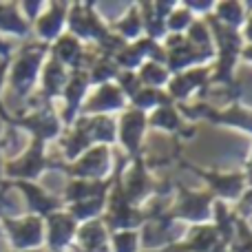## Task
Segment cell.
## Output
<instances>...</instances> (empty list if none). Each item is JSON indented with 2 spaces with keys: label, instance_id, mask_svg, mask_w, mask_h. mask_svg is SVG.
<instances>
[{
  "label": "cell",
  "instance_id": "obj_14",
  "mask_svg": "<svg viewBox=\"0 0 252 252\" xmlns=\"http://www.w3.org/2000/svg\"><path fill=\"white\" fill-rule=\"evenodd\" d=\"M0 232H2V228H0Z\"/></svg>",
  "mask_w": 252,
  "mask_h": 252
},
{
  "label": "cell",
  "instance_id": "obj_11",
  "mask_svg": "<svg viewBox=\"0 0 252 252\" xmlns=\"http://www.w3.org/2000/svg\"><path fill=\"white\" fill-rule=\"evenodd\" d=\"M0 56L9 58V49H7V44H4V42H0Z\"/></svg>",
  "mask_w": 252,
  "mask_h": 252
},
{
  "label": "cell",
  "instance_id": "obj_13",
  "mask_svg": "<svg viewBox=\"0 0 252 252\" xmlns=\"http://www.w3.org/2000/svg\"><path fill=\"white\" fill-rule=\"evenodd\" d=\"M13 252H35V250H13Z\"/></svg>",
  "mask_w": 252,
  "mask_h": 252
},
{
  "label": "cell",
  "instance_id": "obj_3",
  "mask_svg": "<svg viewBox=\"0 0 252 252\" xmlns=\"http://www.w3.org/2000/svg\"><path fill=\"white\" fill-rule=\"evenodd\" d=\"M44 166H47V159H44V153H42V142L33 139V144L18 159L4 164L2 175H7L13 182H31V179H35L42 173Z\"/></svg>",
  "mask_w": 252,
  "mask_h": 252
},
{
  "label": "cell",
  "instance_id": "obj_12",
  "mask_svg": "<svg viewBox=\"0 0 252 252\" xmlns=\"http://www.w3.org/2000/svg\"><path fill=\"white\" fill-rule=\"evenodd\" d=\"M2 170H4V164H2V144H0V179H2Z\"/></svg>",
  "mask_w": 252,
  "mask_h": 252
},
{
  "label": "cell",
  "instance_id": "obj_7",
  "mask_svg": "<svg viewBox=\"0 0 252 252\" xmlns=\"http://www.w3.org/2000/svg\"><path fill=\"white\" fill-rule=\"evenodd\" d=\"M73 219L62 217V215H51L49 217V246L51 248H62L73 235Z\"/></svg>",
  "mask_w": 252,
  "mask_h": 252
},
{
  "label": "cell",
  "instance_id": "obj_1",
  "mask_svg": "<svg viewBox=\"0 0 252 252\" xmlns=\"http://www.w3.org/2000/svg\"><path fill=\"white\" fill-rule=\"evenodd\" d=\"M0 228L9 235L13 250H33L42 244L44 239V226L40 217L29 215V217H4L0 219Z\"/></svg>",
  "mask_w": 252,
  "mask_h": 252
},
{
  "label": "cell",
  "instance_id": "obj_8",
  "mask_svg": "<svg viewBox=\"0 0 252 252\" xmlns=\"http://www.w3.org/2000/svg\"><path fill=\"white\" fill-rule=\"evenodd\" d=\"M62 18H64V11H62L60 4H53L51 11H47L38 22H35V31H38L40 38L44 40H53L62 29Z\"/></svg>",
  "mask_w": 252,
  "mask_h": 252
},
{
  "label": "cell",
  "instance_id": "obj_4",
  "mask_svg": "<svg viewBox=\"0 0 252 252\" xmlns=\"http://www.w3.org/2000/svg\"><path fill=\"white\" fill-rule=\"evenodd\" d=\"M11 122L16 126H20V128H27L35 139H38V142H44V139H49V137H56L58 128H60L56 115L49 113V111L31 113V115H27V118L11 120Z\"/></svg>",
  "mask_w": 252,
  "mask_h": 252
},
{
  "label": "cell",
  "instance_id": "obj_9",
  "mask_svg": "<svg viewBox=\"0 0 252 252\" xmlns=\"http://www.w3.org/2000/svg\"><path fill=\"white\" fill-rule=\"evenodd\" d=\"M62 84H64V71H62L60 62L51 60L47 66H44L42 73V89L47 95H56V93L62 91Z\"/></svg>",
  "mask_w": 252,
  "mask_h": 252
},
{
  "label": "cell",
  "instance_id": "obj_2",
  "mask_svg": "<svg viewBox=\"0 0 252 252\" xmlns=\"http://www.w3.org/2000/svg\"><path fill=\"white\" fill-rule=\"evenodd\" d=\"M44 49L42 47H29L13 60V64H9V82L11 89L18 95H27L29 89L33 87L35 78L40 73V64H42Z\"/></svg>",
  "mask_w": 252,
  "mask_h": 252
},
{
  "label": "cell",
  "instance_id": "obj_10",
  "mask_svg": "<svg viewBox=\"0 0 252 252\" xmlns=\"http://www.w3.org/2000/svg\"><path fill=\"white\" fill-rule=\"evenodd\" d=\"M7 73H9V58H2L0 60V93H2V87L7 82Z\"/></svg>",
  "mask_w": 252,
  "mask_h": 252
},
{
  "label": "cell",
  "instance_id": "obj_5",
  "mask_svg": "<svg viewBox=\"0 0 252 252\" xmlns=\"http://www.w3.org/2000/svg\"><path fill=\"white\" fill-rule=\"evenodd\" d=\"M0 33L27 35L29 33V22L22 18V11L18 4L0 2Z\"/></svg>",
  "mask_w": 252,
  "mask_h": 252
},
{
  "label": "cell",
  "instance_id": "obj_6",
  "mask_svg": "<svg viewBox=\"0 0 252 252\" xmlns=\"http://www.w3.org/2000/svg\"><path fill=\"white\" fill-rule=\"evenodd\" d=\"M13 186L27 197V204L31 206V210L38 215H49L53 208H56V201L49 195H44L42 188H38L31 182H13Z\"/></svg>",
  "mask_w": 252,
  "mask_h": 252
}]
</instances>
